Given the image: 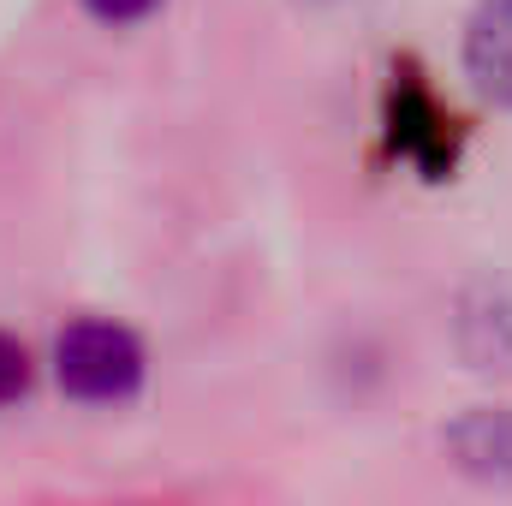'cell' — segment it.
Wrapping results in <instances>:
<instances>
[{
	"label": "cell",
	"mask_w": 512,
	"mask_h": 506,
	"mask_svg": "<svg viewBox=\"0 0 512 506\" xmlns=\"http://www.w3.org/2000/svg\"><path fill=\"white\" fill-rule=\"evenodd\" d=\"M54 376L84 405H120L143 387V346L120 322H72L54 340Z\"/></svg>",
	"instance_id": "cell-1"
},
{
	"label": "cell",
	"mask_w": 512,
	"mask_h": 506,
	"mask_svg": "<svg viewBox=\"0 0 512 506\" xmlns=\"http://www.w3.org/2000/svg\"><path fill=\"white\" fill-rule=\"evenodd\" d=\"M387 143L423 179H453L459 167V120L435 102V90L411 66H399L387 84Z\"/></svg>",
	"instance_id": "cell-2"
},
{
	"label": "cell",
	"mask_w": 512,
	"mask_h": 506,
	"mask_svg": "<svg viewBox=\"0 0 512 506\" xmlns=\"http://www.w3.org/2000/svg\"><path fill=\"white\" fill-rule=\"evenodd\" d=\"M447 453L465 477L477 483H512V411L507 405H477L447 429Z\"/></svg>",
	"instance_id": "cell-3"
},
{
	"label": "cell",
	"mask_w": 512,
	"mask_h": 506,
	"mask_svg": "<svg viewBox=\"0 0 512 506\" xmlns=\"http://www.w3.org/2000/svg\"><path fill=\"white\" fill-rule=\"evenodd\" d=\"M465 72L471 84L512 108V0H483L465 24Z\"/></svg>",
	"instance_id": "cell-4"
},
{
	"label": "cell",
	"mask_w": 512,
	"mask_h": 506,
	"mask_svg": "<svg viewBox=\"0 0 512 506\" xmlns=\"http://www.w3.org/2000/svg\"><path fill=\"white\" fill-rule=\"evenodd\" d=\"M24 393H30V352L12 334H0V411L18 405Z\"/></svg>",
	"instance_id": "cell-5"
},
{
	"label": "cell",
	"mask_w": 512,
	"mask_h": 506,
	"mask_svg": "<svg viewBox=\"0 0 512 506\" xmlns=\"http://www.w3.org/2000/svg\"><path fill=\"white\" fill-rule=\"evenodd\" d=\"M90 6V18H102V24H137V18H149L161 0H84Z\"/></svg>",
	"instance_id": "cell-6"
}]
</instances>
